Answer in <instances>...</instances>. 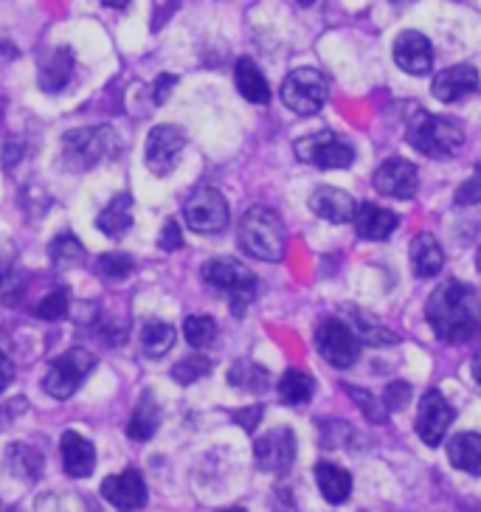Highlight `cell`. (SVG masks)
Listing matches in <instances>:
<instances>
[{"label": "cell", "mask_w": 481, "mask_h": 512, "mask_svg": "<svg viewBox=\"0 0 481 512\" xmlns=\"http://www.w3.org/2000/svg\"><path fill=\"white\" fill-rule=\"evenodd\" d=\"M425 318L445 344H467L481 335V299L465 282L448 279L425 304Z\"/></svg>", "instance_id": "cell-1"}, {"label": "cell", "mask_w": 481, "mask_h": 512, "mask_svg": "<svg viewBox=\"0 0 481 512\" xmlns=\"http://www.w3.org/2000/svg\"><path fill=\"white\" fill-rule=\"evenodd\" d=\"M408 144L428 158H453L456 152L465 147V130L459 121L448 116H434L417 110L408 119Z\"/></svg>", "instance_id": "cell-2"}, {"label": "cell", "mask_w": 481, "mask_h": 512, "mask_svg": "<svg viewBox=\"0 0 481 512\" xmlns=\"http://www.w3.org/2000/svg\"><path fill=\"white\" fill-rule=\"evenodd\" d=\"M121 152L119 133L113 127H76L62 138V161L71 172H88Z\"/></svg>", "instance_id": "cell-3"}, {"label": "cell", "mask_w": 481, "mask_h": 512, "mask_svg": "<svg viewBox=\"0 0 481 512\" xmlns=\"http://www.w3.org/2000/svg\"><path fill=\"white\" fill-rule=\"evenodd\" d=\"M240 248L262 262H279L285 256V226L282 217L268 206H254L240 220Z\"/></svg>", "instance_id": "cell-4"}, {"label": "cell", "mask_w": 481, "mask_h": 512, "mask_svg": "<svg viewBox=\"0 0 481 512\" xmlns=\"http://www.w3.org/2000/svg\"><path fill=\"white\" fill-rule=\"evenodd\" d=\"M203 279L211 287H217V290L231 296L234 316H242V310L254 302L256 276L248 265H242L237 259H211V262L203 265Z\"/></svg>", "instance_id": "cell-5"}, {"label": "cell", "mask_w": 481, "mask_h": 512, "mask_svg": "<svg viewBox=\"0 0 481 512\" xmlns=\"http://www.w3.org/2000/svg\"><path fill=\"white\" fill-rule=\"evenodd\" d=\"M93 369H96V355L93 352L82 347L68 349L65 355H60L57 361L51 363L46 380H43V389L54 400H68V397H74L76 389L85 383V377L91 375Z\"/></svg>", "instance_id": "cell-6"}, {"label": "cell", "mask_w": 481, "mask_h": 512, "mask_svg": "<svg viewBox=\"0 0 481 512\" xmlns=\"http://www.w3.org/2000/svg\"><path fill=\"white\" fill-rule=\"evenodd\" d=\"M361 338L352 330L349 321L341 318H324L316 330V349L324 361L335 369H349L361 358Z\"/></svg>", "instance_id": "cell-7"}, {"label": "cell", "mask_w": 481, "mask_h": 512, "mask_svg": "<svg viewBox=\"0 0 481 512\" xmlns=\"http://www.w3.org/2000/svg\"><path fill=\"white\" fill-rule=\"evenodd\" d=\"M327 79L316 68H299L282 82V102L299 116H313L327 102Z\"/></svg>", "instance_id": "cell-8"}, {"label": "cell", "mask_w": 481, "mask_h": 512, "mask_svg": "<svg viewBox=\"0 0 481 512\" xmlns=\"http://www.w3.org/2000/svg\"><path fill=\"white\" fill-rule=\"evenodd\" d=\"M296 155L299 161L318 169H349L355 161V150L352 144L344 141L341 136H335L330 130H321L313 136L299 138L296 141Z\"/></svg>", "instance_id": "cell-9"}, {"label": "cell", "mask_w": 481, "mask_h": 512, "mask_svg": "<svg viewBox=\"0 0 481 512\" xmlns=\"http://www.w3.org/2000/svg\"><path fill=\"white\" fill-rule=\"evenodd\" d=\"M186 226L197 234H217L228 226V200L214 186H200L183 206Z\"/></svg>", "instance_id": "cell-10"}, {"label": "cell", "mask_w": 481, "mask_h": 512, "mask_svg": "<svg viewBox=\"0 0 481 512\" xmlns=\"http://www.w3.org/2000/svg\"><path fill=\"white\" fill-rule=\"evenodd\" d=\"M453 420H456V411L445 400V394L436 392V389H428L422 394L420 411H417V434L428 448H436L445 439Z\"/></svg>", "instance_id": "cell-11"}, {"label": "cell", "mask_w": 481, "mask_h": 512, "mask_svg": "<svg viewBox=\"0 0 481 512\" xmlns=\"http://www.w3.org/2000/svg\"><path fill=\"white\" fill-rule=\"evenodd\" d=\"M372 186L383 197L411 200L420 192V172L406 158H389V161L377 166V172L372 175Z\"/></svg>", "instance_id": "cell-12"}, {"label": "cell", "mask_w": 481, "mask_h": 512, "mask_svg": "<svg viewBox=\"0 0 481 512\" xmlns=\"http://www.w3.org/2000/svg\"><path fill=\"white\" fill-rule=\"evenodd\" d=\"M183 147H186V133H183L181 127H175V124L152 127L150 136H147V152H144L150 172L169 175L175 169V161H178Z\"/></svg>", "instance_id": "cell-13"}, {"label": "cell", "mask_w": 481, "mask_h": 512, "mask_svg": "<svg viewBox=\"0 0 481 512\" xmlns=\"http://www.w3.org/2000/svg\"><path fill=\"white\" fill-rule=\"evenodd\" d=\"M256 467L265 473H287L296 462V434L290 428H273L256 439Z\"/></svg>", "instance_id": "cell-14"}, {"label": "cell", "mask_w": 481, "mask_h": 512, "mask_svg": "<svg viewBox=\"0 0 481 512\" xmlns=\"http://www.w3.org/2000/svg\"><path fill=\"white\" fill-rule=\"evenodd\" d=\"M102 496H105L107 504H113L116 510L121 512H136L147 507V484H144V476L138 470H124L119 476H107L102 482Z\"/></svg>", "instance_id": "cell-15"}, {"label": "cell", "mask_w": 481, "mask_h": 512, "mask_svg": "<svg viewBox=\"0 0 481 512\" xmlns=\"http://www.w3.org/2000/svg\"><path fill=\"white\" fill-rule=\"evenodd\" d=\"M394 62L411 76H425L434 68V48L420 31H403L394 40Z\"/></svg>", "instance_id": "cell-16"}, {"label": "cell", "mask_w": 481, "mask_h": 512, "mask_svg": "<svg viewBox=\"0 0 481 512\" xmlns=\"http://www.w3.org/2000/svg\"><path fill=\"white\" fill-rule=\"evenodd\" d=\"M479 85V71L473 65H453V68H445L442 74H436L431 91H434L439 102L453 105V102H459V99L479 91Z\"/></svg>", "instance_id": "cell-17"}, {"label": "cell", "mask_w": 481, "mask_h": 512, "mask_svg": "<svg viewBox=\"0 0 481 512\" xmlns=\"http://www.w3.org/2000/svg\"><path fill=\"white\" fill-rule=\"evenodd\" d=\"M310 209L318 214L321 220L327 223H349L355 217V197L344 192V189H335V186H318L313 197H310Z\"/></svg>", "instance_id": "cell-18"}, {"label": "cell", "mask_w": 481, "mask_h": 512, "mask_svg": "<svg viewBox=\"0 0 481 512\" xmlns=\"http://www.w3.org/2000/svg\"><path fill=\"white\" fill-rule=\"evenodd\" d=\"M355 231L361 234L363 240H389L391 234L400 228V217L394 211L383 209V206H375V203H361L355 209Z\"/></svg>", "instance_id": "cell-19"}, {"label": "cell", "mask_w": 481, "mask_h": 512, "mask_svg": "<svg viewBox=\"0 0 481 512\" xmlns=\"http://www.w3.org/2000/svg\"><path fill=\"white\" fill-rule=\"evenodd\" d=\"M62 451V467L71 479H85L91 476L93 467H96V448L93 442L76 434V431H65L60 442Z\"/></svg>", "instance_id": "cell-20"}, {"label": "cell", "mask_w": 481, "mask_h": 512, "mask_svg": "<svg viewBox=\"0 0 481 512\" xmlns=\"http://www.w3.org/2000/svg\"><path fill=\"white\" fill-rule=\"evenodd\" d=\"M74 74V51L71 48H51L46 57L40 60V88L46 93H60Z\"/></svg>", "instance_id": "cell-21"}, {"label": "cell", "mask_w": 481, "mask_h": 512, "mask_svg": "<svg viewBox=\"0 0 481 512\" xmlns=\"http://www.w3.org/2000/svg\"><path fill=\"white\" fill-rule=\"evenodd\" d=\"M442 265H445L442 245L431 231H422L420 237L411 242V271L420 279H431L442 271Z\"/></svg>", "instance_id": "cell-22"}, {"label": "cell", "mask_w": 481, "mask_h": 512, "mask_svg": "<svg viewBox=\"0 0 481 512\" xmlns=\"http://www.w3.org/2000/svg\"><path fill=\"white\" fill-rule=\"evenodd\" d=\"M96 228L110 240H121L133 228V197L127 192L113 197L105 206V211L96 217Z\"/></svg>", "instance_id": "cell-23"}, {"label": "cell", "mask_w": 481, "mask_h": 512, "mask_svg": "<svg viewBox=\"0 0 481 512\" xmlns=\"http://www.w3.org/2000/svg\"><path fill=\"white\" fill-rule=\"evenodd\" d=\"M234 82H237V91L251 102V105H268L271 102V85L265 74L256 68L254 60L242 57L234 68Z\"/></svg>", "instance_id": "cell-24"}, {"label": "cell", "mask_w": 481, "mask_h": 512, "mask_svg": "<svg viewBox=\"0 0 481 512\" xmlns=\"http://www.w3.org/2000/svg\"><path fill=\"white\" fill-rule=\"evenodd\" d=\"M6 467L15 479L34 484L43 476L46 459L37 448H31L26 442H15V445H9V453H6Z\"/></svg>", "instance_id": "cell-25"}, {"label": "cell", "mask_w": 481, "mask_h": 512, "mask_svg": "<svg viewBox=\"0 0 481 512\" xmlns=\"http://www.w3.org/2000/svg\"><path fill=\"white\" fill-rule=\"evenodd\" d=\"M158 425H161V408H158L150 392H144L141 400L136 403L133 417L127 422V437L133 439V442H147V439L155 437Z\"/></svg>", "instance_id": "cell-26"}, {"label": "cell", "mask_w": 481, "mask_h": 512, "mask_svg": "<svg viewBox=\"0 0 481 512\" xmlns=\"http://www.w3.org/2000/svg\"><path fill=\"white\" fill-rule=\"evenodd\" d=\"M316 484L321 496L330 504H344L346 498L352 496V476L344 467L332 465V462H318L316 465Z\"/></svg>", "instance_id": "cell-27"}, {"label": "cell", "mask_w": 481, "mask_h": 512, "mask_svg": "<svg viewBox=\"0 0 481 512\" xmlns=\"http://www.w3.org/2000/svg\"><path fill=\"white\" fill-rule=\"evenodd\" d=\"M448 459L456 470L470 473V476H481V434H459L451 439L448 445Z\"/></svg>", "instance_id": "cell-28"}, {"label": "cell", "mask_w": 481, "mask_h": 512, "mask_svg": "<svg viewBox=\"0 0 481 512\" xmlns=\"http://www.w3.org/2000/svg\"><path fill=\"white\" fill-rule=\"evenodd\" d=\"M316 392V380L307 375V372H299V369H287L282 380H279V397L287 406H304L310 403V397Z\"/></svg>", "instance_id": "cell-29"}, {"label": "cell", "mask_w": 481, "mask_h": 512, "mask_svg": "<svg viewBox=\"0 0 481 512\" xmlns=\"http://www.w3.org/2000/svg\"><path fill=\"white\" fill-rule=\"evenodd\" d=\"M352 318L355 321H349V324H352V330L358 332L361 344H369V347H391V344H397V335L386 330L375 316H369L363 310H352Z\"/></svg>", "instance_id": "cell-30"}, {"label": "cell", "mask_w": 481, "mask_h": 512, "mask_svg": "<svg viewBox=\"0 0 481 512\" xmlns=\"http://www.w3.org/2000/svg\"><path fill=\"white\" fill-rule=\"evenodd\" d=\"M175 338H178V332H175L172 324H166V321H150L141 330V349L150 358H164L166 352L175 347Z\"/></svg>", "instance_id": "cell-31"}, {"label": "cell", "mask_w": 481, "mask_h": 512, "mask_svg": "<svg viewBox=\"0 0 481 512\" xmlns=\"http://www.w3.org/2000/svg\"><path fill=\"white\" fill-rule=\"evenodd\" d=\"M228 383H231V386H237V389H242V392L259 394L268 389L271 375H268L259 363L240 361V363H234V369L228 372Z\"/></svg>", "instance_id": "cell-32"}, {"label": "cell", "mask_w": 481, "mask_h": 512, "mask_svg": "<svg viewBox=\"0 0 481 512\" xmlns=\"http://www.w3.org/2000/svg\"><path fill=\"white\" fill-rule=\"evenodd\" d=\"M48 254H51V262L57 268H74L79 262H85V245L76 240L71 231H65V234H60L57 240L51 242Z\"/></svg>", "instance_id": "cell-33"}, {"label": "cell", "mask_w": 481, "mask_h": 512, "mask_svg": "<svg viewBox=\"0 0 481 512\" xmlns=\"http://www.w3.org/2000/svg\"><path fill=\"white\" fill-rule=\"evenodd\" d=\"M96 271L107 282H121V279H127L130 273L136 271V259L130 254H121V251H116V254H102L99 262H96Z\"/></svg>", "instance_id": "cell-34"}, {"label": "cell", "mask_w": 481, "mask_h": 512, "mask_svg": "<svg viewBox=\"0 0 481 512\" xmlns=\"http://www.w3.org/2000/svg\"><path fill=\"white\" fill-rule=\"evenodd\" d=\"M183 338L192 347H209L217 338V324L211 316H189L183 321Z\"/></svg>", "instance_id": "cell-35"}, {"label": "cell", "mask_w": 481, "mask_h": 512, "mask_svg": "<svg viewBox=\"0 0 481 512\" xmlns=\"http://www.w3.org/2000/svg\"><path fill=\"white\" fill-rule=\"evenodd\" d=\"M209 372H211L209 358H203V355H189V358H183L181 363H175V369H172V380H175V383H181V386H192V383H197L200 377H206Z\"/></svg>", "instance_id": "cell-36"}, {"label": "cell", "mask_w": 481, "mask_h": 512, "mask_svg": "<svg viewBox=\"0 0 481 512\" xmlns=\"http://www.w3.org/2000/svg\"><path fill=\"white\" fill-rule=\"evenodd\" d=\"M346 394L361 406V411L366 414V420L377 422V425H383V422L389 420V408L383 406L380 400H377L375 394L363 392V389H355V386H346Z\"/></svg>", "instance_id": "cell-37"}, {"label": "cell", "mask_w": 481, "mask_h": 512, "mask_svg": "<svg viewBox=\"0 0 481 512\" xmlns=\"http://www.w3.org/2000/svg\"><path fill=\"white\" fill-rule=\"evenodd\" d=\"M68 307H71V293L65 290V287H57L54 293H48L46 299L40 302L37 307V316L46 318V321H60L68 313Z\"/></svg>", "instance_id": "cell-38"}, {"label": "cell", "mask_w": 481, "mask_h": 512, "mask_svg": "<svg viewBox=\"0 0 481 512\" xmlns=\"http://www.w3.org/2000/svg\"><path fill=\"white\" fill-rule=\"evenodd\" d=\"M459 206H476L481 203V161L473 169V175L467 178L459 189H456V197H453Z\"/></svg>", "instance_id": "cell-39"}, {"label": "cell", "mask_w": 481, "mask_h": 512, "mask_svg": "<svg viewBox=\"0 0 481 512\" xmlns=\"http://www.w3.org/2000/svg\"><path fill=\"white\" fill-rule=\"evenodd\" d=\"M411 386H408L406 380H397V383H389V389L383 394V406L389 408V411H403L408 406V400H411Z\"/></svg>", "instance_id": "cell-40"}, {"label": "cell", "mask_w": 481, "mask_h": 512, "mask_svg": "<svg viewBox=\"0 0 481 512\" xmlns=\"http://www.w3.org/2000/svg\"><path fill=\"white\" fill-rule=\"evenodd\" d=\"M158 248H161V251H166V254H172V251H181L183 234H181V226H178V220H166L164 231H161V237H158Z\"/></svg>", "instance_id": "cell-41"}, {"label": "cell", "mask_w": 481, "mask_h": 512, "mask_svg": "<svg viewBox=\"0 0 481 512\" xmlns=\"http://www.w3.org/2000/svg\"><path fill=\"white\" fill-rule=\"evenodd\" d=\"M15 256H17L15 242H9L0 237V282H3V279H9L12 265H15Z\"/></svg>", "instance_id": "cell-42"}, {"label": "cell", "mask_w": 481, "mask_h": 512, "mask_svg": "<svg viewBox=\"0 0 481 512\" xmlns=\"http://www.w3.org/2000/svg\"><path fill=\"white\" fill-rule=\"evenodd\" d=\"M178 85V76L175 74H164L158 76V82H155V88H152V99H155V105H164L166 99H169V91Z\"/></svg>", "instance_id": "cell-43"}, {"label": "cell", "mask_w": 481, "mask_h": 512, "mask_svg": "<svg viewBox=\"0 0 481 512\" xmlns=\"http://www.w3.org/2000/svg\"><path fill=\"white\" fill-rule=\"evenodd\" d=\"M234 420L240 422L245 431H254L256 422L262 420V406H254V408H245V411H237V414H234Z\"/></svg>", "instance_id": "cell-44"}, {"label": "cell", "mask_w": 481, "mask_h": 512, "mask_svg": "<svg viewBox=\"0 0 481 512\" xmlns=\"http://www.w3.org/2000/svg\"><path fill=\"white\" fill-rule=\"evenodd\" d=\"M15 380V363L9 361L6 352H0V392L9 389V383Z\"/></svg>", "instance_id": "cell-45"}, {"label": "cell", "mask_w": 481, "mask_h": 512, "mask_svg": "<svg viewBox=\"0 0 481 512\" xmlns=\"http://www.w3.org/2000/svg\"><path fill=\"white\" fill-rule=\"evenodd\" d=\"M23 152H26V147H23V144H15V141H9V144H6V155H3L6 166L12 169V166H15V161L20 158V155H23Z\"/></svg>", "instance_id": "cell-46"}, {"label": "cell", "mask_w": 481, "mask_h": 512, "mask_svg": "<svg viewBox=\"0 0 481 512\" xmlns=\"http://www.w3.org/2000/svg\"><path fill=\"white\" fill-rule=\"evenodd\" d=\"M470 369H473V377H476V383H481V347L476 349V355H473V361H470Z\"/></svg>", "instance_id": "cell-47"}, {"label": "cell", "mask_w": 481, "mask_h": 512, "mask_svg": "<svg viewBox=\"0 0 481 512\" xmlns=\"http://www.w3.org/2000/svg\"><path fill=\"white\" fill-rule=\"evenodd\" d=\"M107 9H127L130 6V0H102Z\"/></svg>", "instance_id": "cell-48"}, {"label": "cell", "mask_w": 481, "mask_h": 512, "mask_svg": "<svg viewBox=\"0 0 481 512\" xmlns=\"http://www.w3.org/2000/svg\"><path fill=\"white\" fill-rule=\"evenodd\" d=\"M476 268H479V273H481V245H479V254H476Z\"/></svg>", "instance_id": "cell-49"}, {"label": "cell", "mask_w": 481, "mask_h": 512, "mask_svg": "<svg viewBox=\"0 0 481 512\" xmlns=\"http://www.w3.org/2000/svg\"><path fill=\"white\" fill-rule=\"evenodd\" d=\"M394 6H406V3H411V0H391Z\"/></svg>", "instance_id": "cell-50"}, {"label": "cell", "mask_w": 481, "mask_h": 512, "mask_svg": "<svg viewBox=\"0 0 481 512\" xmlns=\"http://www.w3.org/2000/svg\"><path fill=\"white\" fill-rule=\"evenodd\" d=\"M223 512H245V510H240V507H231V510H223Z\"/></svg>", "instance_id": "cell-51"}, {"label": "cell", "mask_w": 481, "mask_h": 512, "mask_svg": "<svg viewBox=\"0 0 481 512\" xmlns=\"http://www.w3.org/2000/svg\"><path fill=\"white\" fill-rule=\"evenodd\" d=\"M301 6H310V3H313V0H299Z\"/></svg>", "instance_id": "cell-52"}, {"label": "cell", "mask_w": 481, "mask_h": 512, "mask_svg": "<svg viewBox=\"0 0 481 512\" xmlns=\"http://www.w3.org/2000/svg\"><path fill=\"white\" fill-rule=\"evenodd\" d=\"M9 512H17V510H9Z\"/></svg>", "instance_id": "cell-53"}]
</instances>
